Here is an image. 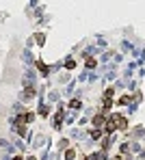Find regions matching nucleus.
Here are the masks:
<instances>
[{
  "label": "nucleus",
  "instance_id": "nucleus-9",
  "mask_svg": "<svg viewBox=\"0 0 145 160\" xmlns=\"http://www.w3.org/2000/svg\"><path fill=\"white\" fill-rule=\"evenodd\" d=\"M76 158V149H67L65 152V160H74Z\"/></svg>",
  "mask_w": 145,
  "mask_h": 160
},
{
  "label": "nucleus",
  "instance_id": "nucleus-4",
  "mask_svg": "<svg viewBox=\"0 0 145 160\" xmlns=\"http://www.w3.org/2000/svg\"><path fill=\"white\" fill-rule=\"evenodd\" d=\"M37 69H39V72H41L44 76H48V74H50V67H48V65H46V63H41V61L37 63Z\"/></svg>",
  "mask_w": 145,
  "mask_h": 160
},
{
  "label": "nucleus",
  "instance_id": "nucleus-10",
  "mask_svg": "<svg viewBox=\"0 0 145 160\" xmlns=\"http://www.w3.org/2000/svg\"><path fill=\"white\" fill-rule=\"evenodd\" d=\"M61 121H63V117H61V111H58V113H56V117H54V121H52V123H54V128H58V125H61Z\"/></svg>",
  "mask_w": 145,
  "mask_h": 160
},
{
  "label": "nucleus",
  "instance_id": "nucleus-3",
  "mask_svg": "<svg viewBox=\"0 0 145 160\" xmlns=\"http://www.w3.org/2000/svg\"><path fill=\"white\" fill-rule=\"evenodd\" d=\"M113 95H115V89L108 87V89L104 91V100H106V102H113Z\"/></svg>",
  "mask_w": 145,
  "mask_h": 160
},
{
  "label": "nucleus",
  "instance_id": "nucleus-5",
  "mask_svg": "<svg viewBox=\"0 0 145 160\" xmlns=\"http://www.w3.org/2000/svg\"><path fill=\"white\" fill-rule=\"evenodd\" d=\"M102 132H104V130H100V128H93V130H91V139H93V141H97V139L102 136Z\"/></svg>",
  "mask_w": 145,
  "mask_h": 160
},
{
  "label": "nucleus",
  "instance_id": "nucleus-7",
  "mask_svg": "<svg viewBox=\"0 0 145 160\" xmlns=\"http://www.w3.org/2000/svg\"><path fill=\"white\" fill-rule=\"evenodd\" d=\"M128 102H132V95H128V93H126L124 97H119V100H117V104H121V106H124V104H128Z\"/></svg>",
  "mask_w": 145,
  "mask_h": 160
},
{
  "label": "nucleus",
  "instance_id": "nucleus-11",
  "mask_svg": "<svg viewBox=\"0 0 145 160\" xmlns=\"http://www.w3.org/2000/svg\"><path fill=\"white\" fill-rule=\"evenodd\" d=\"M65 67H67V69H74V67H76V61H74V59H67V61H65Z\"/></svg>",
  "mask_w": 145,
  "mask_h": 160
},
{
  "label": "nucleus",
  "instance_id": "nucleus-6",
  "mask_svg": "<svg viewBox=\"0 0 145 160\" xmlns=\"http://www.w3.org/2000/svg\"><path fill=\"white\" fill-rule=\"evenodd\" d=\"M33 95H35V89H33V87H26V91H24V100H30Z\"/></svg>",
  "mask_w": 145,
  "mask_h": 160
},
{
  "label": "nucleus",
  "instance_id": "nucleus-1",
  "mask_svg": "<svg viewBox=\"0 0 145 160\" xmlns=\"http://www.w3.org/2000/svg\"><path fill=\"white\" fill-rule=\"evenodd\" d=\"M128 128V119L124 115H110V119H106V125H104V132L110 134V132H117V130H126Z\"/></svg>",
  "mask_w": 145,
  "mask_h": 160
},
{
  "label": "nucleus",
  "instance_id": "nucleus-13",
  "mask_svg": "<svg viewBox=\"0 0 145 160\" xmlns=\"http://www.w3.org/2000/svg\"><path fill=\"white\" fill-rule=\"evenodd\" d=\"M39 113H41V117H46V113H48V106H41V108H39Z\"/></svg>",
  "mask_w": 145,
  "mask_h": 160
},
{
  "label": "nucleus",
  "instance_id": "nucleus-12",
  "mask_svg": "<svg viewBox=\"0 0 145 160\" xmlns=\"http://www.w3.org/2000/svg\"><path fill=\"white\" fill-rule=\"evenodd\" d=\"M69 106H72V108H80V100H72Z\"/></svg>",
  "mask_w": 145,
  "mask_h": 160
},
{
  "label": "nucleus",
  "instance_id": "nucleus-8",
  "mask_svg": "<svg viewBox=\"0 0 145 160\" xmlns=\"http://www.w3.org/2000/svg\"><path fill=\"white\" fill-rule=\"evenodd\" d=\"M96 59H93V56H87V59H85V65H87V67H96Z\"/></svg>",
  "mask_w": 145,
  "mask_h": 160
},
{
  "label": "nucleus",
  "instance_id": "nucleus-2",
  "mask_svg": "<svg viewBox=\"0 0 145 160\" xmlns=\"http://www.w3.org/2000/svg\"><path fill=\"white\" fill-rule=\"evenodd\" d=\"M93 125H96V128H102V125H106V115H104V113L96 115V117H93Z\"/></svg>",
  "mask_w": 145,
  "mask_h": 160
},
{
  "label": "nucleus",
  "instance_id": "nucleus-14",
  "mask_svg": "<svg viewBox=\"0 0 145 160\" xmlns=\"http://www.w3.org/2000/svg\"><path fill=\"white\" fill-rule=\"evenodd\" d=\"M13 160H24V158H22V156H15V158H13Z\"/></svg>",
  "mask_w": 145,
  "mask_h": 160
}]
</instances>
